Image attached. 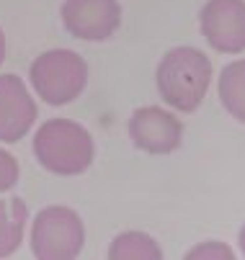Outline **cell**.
<instances>
[{
  "mask_svg": "<svg viewBox=\"0 0 245 260\" xmlns=\"http://www.w3.org/2000/svg\"><path fill=\"white\" fill-rule=\"evenodd\" d=\"M158 90L173 108L191 114L201 106L212 80V62L194 47L170 49L158 64Z\"/></svg>",
  "mask_w": 245,
  "mask_h": 260,
  "instance_id": "cell-1",
  "label": "cell"
},
{
  "mask_svg": "<svg viewBox=\"0 0 245 260\" xmlns=\"http://www.w3.org/2000/svg\"><path fill=\"white\" fill-rule=\"evenodd\" d=\"M34 155L54 175H80L93 162V137L70 119H49L34 137Z\"/></svg>",
  "mask_w": 245,
  "mask_h": 260,
  "instance_id": "cell-2",
  "label": "cell"
},
{
  "mask_svg": "<svg viewBox=\"0 0 245 260\" xmlns=\"http://www.w3.org/2000/svg\"><path fill=\"white\" fill-rule=\"evenodd\" d=\"M28 78L44 103L65 106L85 90L88 64L73 49H49L31 62Z\"/></svg>",
  "mask_w": 245,
  "mask_h": 260,
  "instance_id": "cell-3",
  "label": "cell"
},
{
  "mask_svg": "<svg viewBox=\"0 0 245 260\" xmlns=\"http://www.w3.org/2000/svg\"><path fill=\"white\" fill-rule=\"evenodd\" d=\"M85 245L83 219L67 206H47L31 227V252L42 260H73Z\"/></svg>",
  "mask_w": 245,
  "mask_h": 260,
  "instance_id": "cell-4",
  "label": "cell"
},
{
  "mask_svg": "<svg viewBox=\"0 0 245 260\" xmlns=\"http://www.w3.org/2000/svg\"><path fill=\"white\" fill-rule=\"evenodd\" d=\"M62 23L75 39L106 42L121 26V6L119 0H65Z\"/></svg>",
  "mask_w": 245,
  "mask_h": 260,
  "instance_id": "cell-5",
  "label": "cell"
},
{
  "mask_svg": "<svg viewBox=\"0 0 245 260\" xmlns=\"http://www.w3.org/2000/svg\"><path fill=\"white\" fill-rule=\"evenodd\" d=\"M199 23L212 49L222 54L245 52V0H206Z\"/></svg>",
  "mask_w": 245,
  "mask_h": 260,
  "instance_id": "cell-6",
  "label": "cell"
},
{
  "mask_svg": "<svg viewBox=\"0 0 245 260\" xmlns=\"http://www.w3.org/2000/svg\"><path fill=\"white\" fill-rule=\"evenodd\" d=\"M129 137L137 150L150 152V155H168L181 147L183 124L160 106H145L132 114Z\"/></svg>",
  "mask_w": 245,
  "mask_h": 260,
  "instance_id": "cell-7",
  "label": "cell"
},
{
  "mask_svg": "<svg viewBox=\"0 0 245 260\" xmlns=\"http://www.w3.org/2000/svg\"><path fill=\"white\" fill-rule=\"evenodd\" d=\"M37 121V103L13 72L0 75V142H18Z\"/></svg>",
  "mask_w": 245,
  "mask_h": 260,
  "instance_id": "cell-8",
  "label": "cell"
},
{
  "mask_svg": "<svg viewBox=\"0 0 245 260\" xmlns=\"http://www.w3.org/2000/svg\"><path fill=\"white\" fill-rule=\"evenodd\" d=\"M26 221H28V209L21 196L0 201V257H8L21 247Z\"/></svg>",
  "mask_w": 245,
  "mask_h": 260,
  "instance_id": "cell-9",
  "label": "cell"
},
{
  "mask_svg": "<svg viewBox=\"0 0 245 260\" xmlns=\"http://www.w3.org/2000/svg\"><path fill=\"white\" fill-rule=\"evenodd\" d=\"M220 98L227 114L245 124V59L230 62L220 75Z\"/></svg>",
  "mask_w": 245,
  "mask_h": 260,
  "instance_id": "cell-10",
  "label": "cell"
},
{
  "mask_svg": "<svg viewBox=\"0 0 245 260\" xmlns=\"http://www.w3.org/2000/svg\"><path fill=\"white\" fill-rule=\"evenodd\" d=\"M111 260H160V245L145 232H121L109 247Z\"/></svg>",
  "mask_w": 245,
  "mask_h": 260,
  "instance_id": "cell-11",
  "label": "cell"
},
{
  "mask_svg": "<svg viewBox=\"0 0 245 260\" xmlns=\"http://www.w3.org/2000/svg\"><path fill=\"white\" fill-rule=\"evenodd\" d=\"M186 257L189 260H199V257H215V260H232L235 257V252L225 245V242H201V245H196L194 250H189L186 252Z\"/></svg>",
  "mask_w": 245,
  "mask_h": 260,
  "instance_id": "cell-12",
  "label": "cell"
},
{
  "mask_svg": "<svg viewBox=\"0 0 245 260\" xmlns=\"http://www.w3.org/2000/svg\"><path fill=\"white\" fill-rule=\"evenodd\" d=\"M18 183V162L11 152L0 150V193Z\"/></svg>",
  "mask_w": 245,
  "mask_h": 260,
  "instance_id": "cell-13",
  "label": "cell"
},
{
  "mask_svg": "<svg viewBox=\"0 0 245 260\" xmlns=\"http://www.w3.org/2000/svg\"><path fill=\"white\" fill-rule=\"evenodd\" d=\"M3 59H6V34L0 28V64H3Z\"/></svg>",
  "mask_w": 245,
  "mask_h": 260,
  "instance_id": "cell-14",
  "label": "cell"
},
{
  "mask_svg": "<svg viewBox=\"0 0 245 260\" xmlns=\"http://www.w3.org/2000/svg\"><path fill=\"white\" fill-rule=\"evenodd\" d=\"M237 242H240V252L245 255V224H242V230H240V237H237Z\"/></svg>",
  "mask_w": 245,
  "mask_h": 260,
  "instance_id": "cell-15",
  "label": "cell"
}]
</instances>
